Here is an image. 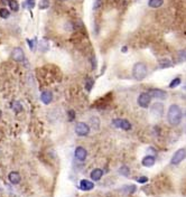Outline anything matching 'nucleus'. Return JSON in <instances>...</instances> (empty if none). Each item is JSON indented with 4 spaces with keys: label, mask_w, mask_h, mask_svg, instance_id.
<instances>
[{
    "label": "nucleus",
    "mask_w": 186,
    "mask_h": 197,
    "mask_svg": "<svg viewBox=\"0 0 186 197\" xmlns=\"http://www.w3.org/2000/svg\"><path fill=\"white\" fill-rule=\"evenodd\" d=\"M9 16H10V13H9L8 9H6V8L0 9V17H1V18L7 19L9 18Z\"/></svg>",
    "instance_id": "nucleus-23"
},
{
    "label": "nucleus",
    "mask_w": 186,
    "mask_h": 197,
    "mask_svg": "<svg viewBox=\"0 0 186 197\" xmlns=\"http://www.w3.org/2000/svg\"><path fill=\"white\" fill-rule=\"evenodd\" d=\"M8 179L11 184L17 185L20 183L21 177H20V175H19V173H17V171H11V173H9V175H8Z\"/></svg>",
    "instance_id": "nucleus-14"
},
{
    "label": "nucleus",
    "mask_w": 186,
    "mask_h": 197,
    "mask_svg": "<svg viewBox=\"0 0 186 197\" xmlns=\"http://www.w3.org/2000/svg\"><path fill=\"white\" fill-rule=\"evenodd\" d=\"M48 7H49V0H40L39 9L44 10V9H47Z\"/></svg>",
    "instance_id": "nucleus-24"
},
{
    "label": "nucleus",
    "mask_w": 186,
    "mask_h": 197,
    "mask_svg": "<svg viewBox=\"0 0 186 197\" xmlns=\"http://www.w3.org/2000/svg\"><path fill=\"white\" fill-rule=\"evenodd\" d=\"M181 84V78L179 77H176V78H174L172 82H170V84H169V88H176V86H178Z\"/></svg>",
    "instance_id": "nucleus-25"
},
{
    "label": "nucleus",
    "mask_w": 186,
    "mask_h": 197,
    "mask_svg": "<svg viewBox=\"0 0 186 197\" xmlns=\"http://www.w3.org/2000/svg\"><path fill=\"white\" fill-rule=\"evenodd\" d=\"M155 163H156V158L154 157V156H146V157L142 158V160H141V164H142V166L144 167H152V166L155 165Z\"/></svg>",
    "instance_id": "nucleus-13"
},
{
    "label": "nucleus",
    "mask_w": 186,
    "mask_h": 197,
    "mask_svg": "<svg viewBox=\"0 0 186 197\" xmlns=\"http://www.w3.org/2000/svg\"><path fill=\"white\" fill-rule=\"evenodd\" d=\"M185 154H186L185 148L178 149L177 151L173 154V157L170 159V164H172V165H178V164H181L182 161L185 159Z\"/></svg>",
    "instance_id": "nucleus-6"
},
{
    "label": "nucleus",
    "mask_w": 186,
    "mask_h": 197,
    "mask_svg": "<svg viewBox=\"0 0 186 197\" xmlns=\"http://www.w3.org/2000/svg\"><path fill=\"white\" fill-rule=\"evenodd\" d=\"M74 156L77 160L84 161V160L86 159V157H88V151H86L83 147H77L74 151Z\"/></svg>",
    "instance_id": "nucleus-10"
},
{
    "label": "nucleus",
    "mask_w": 186,
    "mask_h": 197,
    "mask_svg": "<svg viewBox=\"0 0 186 197\" xmlns=\"http://www.w3.org/2000/svg\"><path fill=\"white\" fill-rule=\"evenodd\" d=\"M137 181H138L139 184H145V183L148 181V177H146V176H141V177H138V178H137Z\"/></svg>",
    "instance_id": "nucleus-28"
},
{
    "label": "nucleus",
    "mask_w": 186,
    "mask_h": 197,
    "mask_svg": "<svg viewBox=\"0 0 186 197\" xmlns=\"http://www.w3.org/2000/svg\"><path fill=\"white\" fill-rule=\"evenodd\" d=\"M11 57L15 62L17 63H21L25 61V53L23 51V48L20 47H15L11 52Z\"/></svg>",
    "instance_id": "nucleus-7"
},
{
    "label": "nucleus",
    "mask_w": 186,
    "mask_h": 197,
    "mask_svg": "<svg viewBox=\"0 0 186 197\" xmlns=\"http://www.w3.org/2000/svg\"><path fill=\"white\" fill-rule=\"evenodd\" d=\"M28 6V8L33 9L35 7V0H26V3H23V7H26Z\"/></svg>",
    "instance_id": "nucleus-27"
},
{
    "label": "nucleus",
    "mask_w": 186,
    "mask_h": 197,
    "mask_svg": "<svg viewBox=\"0 0 186 197\" xmlns=\"http://www.w3.org/2000/svg\"><path fill=\"white\" fill-rule=\"evenodd\" d=\"M111 124L113 125V127H116V128L122 129V130L125 131H129L132 128L131 123L128 120H126V119H114V120H112Z\"/></svg>",
    "instance_id": "nucleus-4"
},
{
    "label": "nucleus",
    "mask_w": 186,
    "mask_h": 197,
    "mask_svg": "<svg viewBox=\"0 0 186 197\" xmlns=\"http://www.w3.org/2000/svg\"><path fill=\"white\" fill-rule=\"evenodd\" d=\"M69 113H70V115H71V117H70V120L71 121L74 120V111H70Z\"/></svg>",
    "instance_id": "nucleus-31"
},
{
    "label": "nucleus",
    "mask_w": 186,
    "mask_h": 197,
    "mask_svg": "<svg viewBox=\"0 0 186 197\" xmlns=\"http://www.w3.org/2000/svg\"><path fill=\"white\" fill-rule=\"evenodd\" d=\"M148 74V68L145 63H136L132 67V76L136 81H142Z\"/></svg>",
    "instance_id": "nucleus-2"
},
{
    "label": "nucleus",
    "mask_w": 186,
    "mask_h": 197,
    "mask_svg": "<svg viewBox=\"0 0 186 197\" xmlns=\"http://www.w3.org/2000/svg\"><path fill=\"white\" fill-rule=\"evenodd\" d=\"M164 3V0H149L148 6L150 8H159Z\"/></svg>",
    "instance_id": "nucleus-17"
},
{
    "label": "nucleus",
    "mask_w": 186,
    "mask_h": 197,
    "mask_svg": "<svg viewBox=\"0 0 186 197\" xmlns=\"http://www.w3.org/2000/svg\"><path fill=\"white\" fill-rule=\"evenodd\" d=\"M179 56H181V61H185V49H183V51L179 52Z\"/></svg>",
    "instance_id": "nucleus-30"
},
{
    "label": "nucleus",
    "mask_w": 186,
    "mask_h": 197,
    "mask_svg": "<svg viewBox=\"0 0 186 197\" xmlns=\"http://www.w3.org/2000/svg\"><path fill=\"white\" fill-rule=\"evenodd\" d=\"M75 133L79 137H85L90 133V127L85 122H77L75 124Z\"/></svg>",
    "instance_id": "nucleus-5"
},
{
    "label": "nucleus",
    "mask_w": 186,
    "mask_h": 197,
    "mask_svg": "<svg viewBox=\"0 0 186 197\" xmlns=\"http://www.w3.org/2000/svg\"><path fill=\"white\" fill-rule=\"evenodd\" d=\"M119 174L125 176V177H128L129 174H130V169H129L128 166H121V167L119 168Z\"/></svg>",
    "instance_id": "nucleus-20"
},
{
    "label": "nucleus",
    "mask_w": 186,
    "mask_h": 197,
    "mask_svg": "<svg viewBox=\"0 0 186 197\" xmlns=\"http://www.w3.org/2000/svg\"><path fill=\"white\" fill-rule=\"evenodd\" d=\"M182 119H183V112H182L181 107L178 104H172L167 111L168 123L173 127H176L182 122Z\"/></svg>",
    "instance_id": "nucleus-1"
},
{
    "label": "nucleus",
    "mask_w": 186,
    "mask_h": 197,
    "mask_svg": "<svg viewBox=\"0 0 186 197\" xmlns=\"http://www.w3.org/2000/svg\"><path fill=\"white\" fill-rule=\"evenodd\" d=\"M150 102H152V98H150L149 93L142 92V93L139 94L137 103H138V105L140 108H142V109H148L149 105H150Z\"/></svg>",
    "instance_id": "nucleus-3"
},
{
    "label": "nucleus",
    "mask_w": 186,
    "mask_h": 197,
    "mask_svg": "<svg viewBox=\"0 0 186 197\" xmlns=\"http://www.w3.org/2000/svg\"><path fill=\"white\" fill-rule=\"evenodd\" d=\"M102 7V0H94L93 3V10H99Z\"/></svg>",
    "instance_id": "nucleus-26"
},
{
    "label": "nucleus",
    "mask_w": 186,
    "mask_h": 197,
    "mask_svg": "<svg viewBox=\"0 0 186 197\" xmlns=\"http://www.w3.org/2000/svg\"><path fill=\"white\" fill-rule=\"evenodd\" d=\"M80 188L82 189V190H86V192H88V190H91V189L94 188V184L90 180L83 179V180H81V183H80Z\"/></svg>",
    "instance_id": "nucleus-15"
},
{
    "label": "nucleus",
    "mask_w": 186,
    "mask_h": 197,
    "mask_svg": "<svg viewBox=\"0 0 186 197\" xmlns=\"http://www.w3.org/2000/svg\"><path fill=\"white\" fill-rule=\"evenodd\" d=\"M8 3H9L10 9H13V11H18L19 10V5H18V3H17L16 0H9Z\"/></svg>",
    "instance_id": "nucleus-21"
},
{
    "label": "nucleus",
    "mask_w": 186,
    "mask_h": 197,
    "mask_svg": "<svg viewBox=\"0 0 186 197\" xmlns=\"http://www.w3.org/2000/svg\"><path fill=\"white\" fill-rule=\"evenodd\" d=\"M13 110L16 113H20L21 111H23V105H21L19 102H13Z\"/></svg>",
    "instance_id": "nucleus-22"
},
{
    "label": "nucleus",
    "mask_w": 186,
    "mask_h": 197,
    "mask_svg": "<svg viewBox=\"0 0 186 197\" xmlns=\"http://www.w3.org/2000/svg\"><path fill=\"white\" fill-rule=\"evenodd\" d=\"M172 61H170L169 58H162L159 59V62H158V66L160 67V68H168V67L172 66Z\"/></svg>",
    "instance_id": "nucleus-16"
},
{
    "label": "nucleus",
    "mask_w": 186,
    "mask_h": 197,
    "mask_svg": "<svg viewBox=\"0 0 186 197\" xmlns=\"http://www.w3.org/2000/svg\"><path fill=\"white\" fill-rule=\"evenodd\" d=\"M3 3H7V0H3Z\"/></svg>",
    "instance_id": "nucleus-32"
},
{
    "label": "nucleus",
    "mask_w": 186,
    "mask_h": 197,
    "mask_svg": "<svg viewBox=\"0 0 186 197\" xmlns=\"http://www.w3.org/2000/svg\"><path fill=\"white\" fill-rule=\"evenodd\" d=\"M150 113L156 118L163 117V113H164V105H163V103L156 102V103L152 104V108H150Z\"/></svg>",
    "instance_id": "nucleus-8"
},
{
    "label": "nucleus",
    "mask_w": 186,
    "mask_h": 197,
    "mask_svg": "<svg viewBox=\"0 0 186 197\" xmlns=\"http://www.w3.org/2000/svg\"><path fill=\"white\" fill-rule=\"evenodd\" d=\"M149 95H150V98H158V100H166V98H167V93L160 88H152L149 91Z\"/></svg>",
    "instance_id": "nucleus-9"
},
{
    "label": "nucleus",
    "mask_w": 186,
    "mask_h": 197,
    "mask_svg": "<svg viewBox=\"0 0 186 197\" xmlns=\"http://www.w3.org/2000/svg\"><path fill=\"white\" fill-rule=\"evenodd\" d=\"M93 85H94V80H93V78H91V77H88V78L85 80V83H84L85 90L88 91V92H90V91L92 90Z\"/></svg>",
    "instance_id": "nucleus-19"
},
{
    "label": "nucleus",
    "mask_w": 186,
    "mask_h": 197,
    "mask_svg": "<svg viewBox=\"0 0 186 197\" xmlns=\"http://www.w3.org/2000/svg\"><path fill=\"white\" fill-rule=\"evenodd\" d=\"M28 42V44H29V48H30V51L34 52L35 51V46H36V39H33V40H27Z\"/></svg>",
    "instance_id": "nucleus-29"
},
{
    "label": "nucleus",
    "mask_w": 186,
    "mask_h": 197,
    "mask_svg": "<svg viewBox=\"0 0 186 197\" xmlns=\"http://www.w3.org/2000/svg\"><path fill=\"white\" fill-rule=\"evenodd\" d=\"M53 93H52L51 91H44L42 94H40V101L43 102L44 104L48 105V104H51L53 102Z\"/></svg>",
    "instance_id": "nucleus-11"
},
{
    "label": "nucleus",
    "mask_w": 186,
    "mask_h": 197,
    "mask_svg": "<svg viewBox=\"0 0 186 197\" xmlns=\"http://www.w3.org/2000/svg\"><path fill=\"white\" fill-rule=\"evenodd\" d=\"M102 176H103V170L100 169V168H96V169H93L90 174L91 179L94 180V181H99L100 179L102 178Z\"/></svg>",
    "instance_id": "nucleus-12"
},
{
    "label": "nucleus",
    "mask_w": 186,
    "mask_h": 197,
    "mask_svg": "<svg viewBox=\"0 0 186 197\" xmlns=\"http://www.w3.org/2000/svg\"><path fill=\"white\" fill-rule=\"evenodd\" d=\"M39 48H40V51H42L43 53H46V52L49 49V43H48V40L47 39H42V40H40Z\"/></svg>",
    "instance_id": "nucleus-18"
}]
</instances>
